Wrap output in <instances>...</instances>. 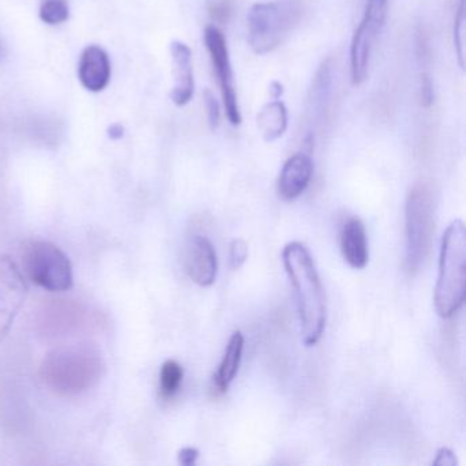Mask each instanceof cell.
<instances>
[{
  "label": "cell",
  "instance_id": "1",
  "mask_svg": "<svg viewBox=\"0 0 466 466\" xmlns=\"http://www.w3.org/2000/svg\"><path fill=\"white\" fill-rule=\"evenodd\" d=\"M283 266L296 291L299 327L304 343L313 346L320 340L326 327V297L315 261L301 242H289L282 252Z\"/></svg>",
  "mask_w": 466,
  "mask_h": 466
},
{
  "label": "cell",
  "instance_id": "19",
  "mask_svg": "<svg viewBox=\"0 0 466 466\" xmlns=\"http://www.w3.org/2000/svg\"><path fill=\"white\" fill-rule=\"evenodd\" d=\"M387 5H389V0H367L365 15L361 23L380 34L381 28L386 23Z\"/></svg>",
  "mask_w": 466,
  "mask_h": 466
},
{
  "label": "cell",
  "instance_id": "5",
  "mask_svg": "<svg viewBox=\"0 0 466 466\" xmlns=\"http://www.w3.org/2000/svg\"><path fill=\"white\" fill-rule=\"evenodd\" d=\"M24 268L35 285L53 293L70 290L75 285L69 258L51 242H32L24 253Z\"/></svg>",
  "mask_w": 466,
  "mask_h": 466
},
{
  "label": "cell",
  "instance_id": "8",
  "mask_svg": "<svg viewBox=\"0 0 466 466\" xmlns=\"http://www.w3.org/2000/svg\"><path fill=\"white\" fill-rule=\"evenodd\" d=\"M28 296V288L9 256H0V342L7 337Z\"/></svg>",
  "mask_w": 466,
  "mask_h": 466
},
{
  "label": "cell",
  "instance_id": "29",
  "mask_svg": "<svg viewBox=\"0 0 466 466\" xmlns=\"http://www.w3.org/2000/svg\"><path fill=\"white\" fill-rule=\"evenodd\" d=\"M6 58V47H5L4 42L0 39V64Z\"/></svg>",
  "mask_w": 466,
  "mask_h": 466
},
{
  "label": "cell",
  "instance_id": "15",
  "mask_svg": "<svg viewBox=\"0 0 466 466\" xmlns=\"http://www.w3.org/2000/svg\"><path fill=\"white\" fill-rule=\"evenodd\" d=\"M244 335L241 331H236L231 335L228 340V348H226L225 356L220 362L219 370L214 376V387L220 394H225L230 386L231 381L236 378L237 372L241 364L242 351H244Z\"/></svg>",
  "mask_w": 466,
  "mask_h": 466
},
{
  "label": "cell",
  "instance_id": "28",
  "mask_svg": "<svg viewBox=\"0 0 466 466\" xmlns=\"http://www.w3.org/2000/svg\"><path fill=\"white\" fill-rule=\"evenodd\" d=\"M271 94L275 100L279 99L283 94V86H280L279 83H277V81H274V83L271 84Z\"/></svg>",
  "mask_w": 466,
  "mask_h": 466
},
{
  "label": "cell",
  "instance_id": "21",
  "mask_svg": "<svg viewBox=\"0 0 466 466\" xmlns=\"http://www.w3.org/2000/svg\"><path fill=\"white\" fill-rule=\"evenodd\" d=\"M208 15L217 24H228L233 15V0H209Z\"/></svg>",
  "mask_w": 466,
  "mask_h": 466
},
{
  "label": "cell",
  "instance_id": "6",
  "mask_svg": "<svg viewBox=\"0 0 466 466\" xmlns=\"http://www.w3.org/2000/svg\"><path fill=\"white\" fill-rule=\"evenodd\" d=\"M432 200L424 185H416L406 201V268L419 271L432 238Z\"/></svg>",
  "mask_w": 466,
  "mask_h": 466
},
{
  "label": "cell",
  "instance_id": "3",
  "mask_svg": "<svg viewBox=\"0 0 466 466\" xmlns=\"http://www.w3.org/2000/svg\"><path fill=\"white\" fill-rule=\"evenodd\" d=\"M466 291V228L462 220L450 223L441 239L439 277L433 304L441 318L449 319L460 310Z\"/></svg>",
  "mask_w": 466,
  "mask_h": 466
},
{
  "label": "cell",
  "instance_id": "24",
  "mask_svg": "<svg viewBox=\"0 0 466 466\" xmlns=\"http://www.w3.org/2000/svg\"><path fill=\"white\" fill-rule=\"evenodd\" d=\"M433 103V86L431 76L428 73H421V105L422 107L430 108Z\"/></svg>",
  "mask_w": 466,
  "mask_h": 466
},
{
  "label": "cell",
  "instance_id": "25",
  "mask_svg": "<svg viewBox=\"0 0 466 466\" xmlns=\"http://www.w3.org/2000/svg\"><path fill=\"white\" fill-rule=\"evenodd\" d=\"M433 465L436 466H455L457 465V458H455L454 452L447 447H441L438 450Z\"/></svg>",
  "mask_w": 466,
  "mask_h": 466
},
{
  "label": "cell",
  "instance_id": "10",
  "mask_svg": "<svg viewBox=\"0 0 466 466\" xmlns=\"http://www.w3.org/2000/svg\"><path fill=\"white\" fill-rule=\"evenodd\" d=\"M170 51L174 66V86L170 96L174 105L182 107L192 100L195 94L192 51L182 42L171 43Z\"/></svg>",
  "mask_w": 466,
  "mask_h": 466
},
{
  "label": "cell",
  "instance_id": "4",
  "mask_svg": "<svg viewBox=\"0 0 466 466\" xmlns=\"http://www.w3.org/2000/svg\"><path fill=\"white\" fill-rule=\"evenodd\" d=\"M302 15L299 0H277L253 5L248 15V37L258 56L282 45Z\"/></svg>",
  "mask_w": 466,
  "mask_h": 466
},
{
  "label": "cell",
  "instance_id": "20",
  "mask_svg": "<svg viewBox=\"0 0 466 466\" xmlns=\"http://www.w3.org/2000/svg\"><path fill=\"white\" fill-rule=\"evenodd\" d=\"M463 34H465V0H461L460 7H458L457 15L454 21V45L457 51L458 62L460 66H465V53H463Z\"/></svg>",
  "mask_w": 466,
  "mask_h": 466
},
{
  "label": "cell",
  "instance_id": "17",
  "mask_svg": "<svg viewBox=\"0 0 466 466\" xmlns=\"http://www.w3.org/2000/svg\"><path fill=\"white\" fill-rule=\"evenodd\" d=\"M184 380V368L176 360H167L160 370V397L170 400L178 392Z\"/></svg>",
  "mask_w": 466,
  "mask_h": 466
},
{
  "label": "cell",
  "instance_id": "18",
  "mask_svg": "<svg viewBox=\"0 0 466 466\" xmlns=\"http://www.w3.org/2000/svg\"><path fill=\"white\" fill-rule=\"evenodd\" d=\"M40 18L48 25H59L69 20V6L66 0H43Z\"/></svg>",
  "mask_w": 466,
  "mask_h": 466
},
{
  "label": "cell",
  "instance_id": "27",
  "mask_svg": "<svg viewBox=\"0 0 466 466\" xmlns=\"http://www.w3.org/2000/svg\"><path fill=\"white\" fill-rule=\"evenodd\" d=\"M108 136H110V138H113V140H119V138H122V136H124V127H122V125L114 124L113 127L108 129Z\"/></svg>",
  "mask_w": 466,
  "mask_h": 466
},
{
  "label": "cell",
  "instance_id": "12",
  "mask_svg": "<svg viewBox=\"0 0 466 466\" xmlns=\"http://www.w3.org/2000/svg\"><path fill=\"white\" fill-rule=\"evenodd\" d=\"M78 77L84 88L100 92L108 86L111 77V64L107 53L97 46H89L81 54Z\"/></svg>",
  "mask_w": 466,
  "mask_h": 466
},
{
  "label": "cell",
  "instance_id": "7",
  "mask_svg": "<svg viewBox=\"0 0 466 466\" xmlns=\"http://www.w3.org/2000/svg\"><path fill=\"white\" fill-rule=\"evenodd\" d=\"M204 42H206L212 65H214L218 78H219L226 116L233 127H238L241 124V113H239L238 100H237L236 89H234L233 70H231L230 58H228V43H226L222 32L214 25L207 26Z\"/></svg>",
  "mask_w": 466,
  "mask_h": 466
},
{
  "label": "cell",
  "instance_id": "23",
  "mask_svg": "<svg viewBox=\"0 0 466 466\" xmlns=\"http://www.w3.org/2000/svg\"><path fill=\"white\" fill-rule=\"evenodd\" d=\"M204 100H206L207 114H208V124L212 130L217 129L220 121V107L217 97L209 89L204 92Z\"/></svg>",
  "mask_w": 466,
  "mask_h": 466
},
{
  "label": "cell",
  "instance_id": "22",
  "mask_svg": "<svg viewBox=\"0 0 466 466\" xmlns=\"http://www.w3.org/2000/svg\"><path fill=\"white\" fill-rule=\"evenodd\" d=\"M248 255H249V249H248V244L244 239H234L230 245V267L233 269L241 268L244 266L245 261L248 260Z\"/></svg>",
  "mask_w": 466,
  "mask_h": 466
},
{
  "label": "cell",
  "instance_id": "16",
  "mask_svg": "<svg viewBox=\"0 0 466 466\" xmlns=\"http://www.w3.org/2000/svg\"><path fill=\"white\" fill-rule=\"evenodd\" d=\"M258 125L264 141L272 143L278 140L288 129V108L279 100L267 103L258 113Z\"/></svg>",
  "mask_w": 466,
  "mask_h": 466
},
{
  "label": "cell",
  "instance_id": "14",
  "mask_svg": "<svg viewBox=\"0 0 466 466\" xmlns=\"http://www.w3.org/2000/svg\"><path fill=\"white\" fill-rule=\"evenodd\" d=\"M340 249L343 258L351 268L362 269L368 263L367 231L361 220L351 218L340 233Z\"/></svg>",
  "mask_w": 466,
  "mask_h": 466
},
{
  "label": "cell",
  "instance_id": "11",
  "mask_svg": "<svg viewBox=\"0 0 466 466\" xmlns=\"http://www.w3.org/2000/svg\"><path fill=\"white\" fill-rule=\"evenodd\" d=\"M312 174L313 163L310 155L305 152L293 155L280 171L278 182L280 198L294 200L301 196L309 185Z\"/></svg>",
  "mask_w": 466,
  "mask_h": 466
},
{
  "label": "cell",
  "instance_id": "9",
  "mask_svg": "<svg viewBox=\"0 0 466 466\" xmlns=\"http://www.w3.org/2000/svg\"><path fill=\"white\" fill-rule=\"evenodd\" d=\"M185 269L196 285H214L218 274V258L214 245L207 237L192 236L185 249Z\"/></svg>",
  "mask_w": 466,
  "mask_h": 466
},
{
  "label": "cell",
  "instance_id": "26",
  "mask_svg": "<svg viewBox=\"0 0 466 466\" xmlns=\"http://www.w3.org/2000/svg\"><path fill=\"white\" fill-rule=\"evenodd\" d=\"M198 455H200V452H198V449H193V447H184V449L179 450L178 452L179 465H196V462H198Z\"/></svg>",
  "mask_w": 466,
  "mask_h": 466
},
{
  "label": "cell",
  "instance_id": "2",
  "mask_svg": "<svg viewBox=\"0 0 466 466\" xmlns=\"http://www.w3.org/2000/svg\"><path fill=\"white\" fill-rule=\"evenodd\" d=\"M105 370V360L94 346H62L43 360L40 378L51 391L70 397L96 386Z\"/></svg>",
  "mask_w": 466,
  "mask_h": 466
},
{
  "label": "cell",
  "instance_id": "13",
  "mask_svg": "<svg viewBox=\"0 0 466 466\" xmlns=\"http://www.w3.org/2000/svg\"><path fill=\"white\" fill-rule=\"evenodd\" d=\"M378 35L364 23H360L359 28L354 31L350 47V73L354 86H361L368 78L370 56Z\"/></svg>",
  "mask_w": 466,
  "mask_h": 466
}]
</instances>
